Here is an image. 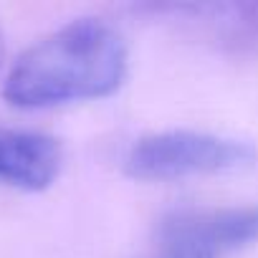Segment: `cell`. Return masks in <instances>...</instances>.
<instances>
[{
    "label": "cell",
    "mask_w": 258,
    "mask_h": 258,
    "mask_svg": "<svg viewBox=\"0 0 258 258\" xmlns=\"http://www.w3.org/2000/svg\"><path fill=\"white\" fill-rule=\"evenodd\" d=\"M126 71L129 48L119 28L84 16L26 48L3 81V96L18 109L104 99L124 84Z\"/></svg>",
    "instance_id": "6da1fadb"
},
{
    "label": "cell",
    "mask_w": 258,
    "mask_h": 258,
    "mask_svg": "<svg viewBox=\"0 0 258 258\" xmlns=\"http://www.w3.org/2000/svg\"><path fill=\"white\" fill-rule=\"evenodd\" d=\"M255 162V147L245 140L195 129H167L140 137L124 155V172L135 180L167 182L235 172Z\"/></svg>",
    "instance_id": "7a4b0ae2"
},
{
    "label": "cell",
    "mask_w": 258,
    "mask_h": 258,
    "mask_svg": "<svg viewBox=\"0 0 258 258\" xmlns=\"http://www.w3.org/2000/svg\"><path fill=\"white\" fill-rule=\"evenodd\" d=\"M258 240V203L175 208L155 228L145 258H228Z\"/></svg>",
    "instance_id": "3957f363"
},
{
    "label": "cell",
    "mask_w": 258,
    "mask_h": 258,
    "mask_svg": "<svg viewBox=\"0 0 258 258\" xmlns=\"http://www.w3.org/2000/svg\"><path fill=\"white\" fill-rule=\"evenodd\" d=\"M140 11L228 53H250L258 46V3H170L142 6Z\"/></svg>",
    "instance_id": "277c9868"
},
{
    "label": "cell",
    "mask_w": 258,
    "mask_h": 258,
    "mask_svg": "<svg viewBox=\"0 0 258 258\" xmlns=\"http://www.w3.org/2000/svg\"><path fill=\"white\" fill-rule=\"evenodd\" d=\"M61 165L63 150L56 137L0 126V185L38 192L56 182Z\"/></svg>",
    "instance_id": "5b68a950"
},
{
    "label": "cell",
    "mask_w": 258,
    "mask_h": 258,
    "mask_svg": "<svg viewBox=\"0 0 258 258\" xmlns=\"http://www.w3.org/2000/svg\"><path fill=\"white\" fill-rule=\"evenodd\" d=\"M3 53H6V41H3V31H0V63H3Z\"/></svg>",
    "instance_id": "8992f818"
}]
</instances>
